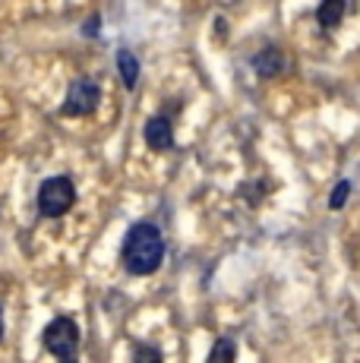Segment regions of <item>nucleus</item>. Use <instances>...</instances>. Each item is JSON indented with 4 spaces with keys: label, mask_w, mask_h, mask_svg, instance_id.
<instances>
[{
    "label": "nucleus",
    "mask_w": 360,
    "mask_h": 363,
    "mask_svg": "<svg viewBox=\"0 0 360 363\" xmlns=\"http://www.w3.org/2000/svg\"><path fill=\"white\" fill-rule=\"evenodd\" d=\"M285 69H288V60H285V54H281V48L266 45L262 51L253 54V73L259 76V79H275V76H281Z\"/></svg>",
    "instance_id": "nucleus-6"
},
{
    "label": "nucleus",
    "mask_w": 360,
    "mask_h": 363,
    "mask_svg": "<svg viewBox=\"0 0 360 363\" xmlns=\"http://www.w3.org/2000/svg\"><path fill=\"white\" fill-rule=\"evenodd\" d=\"M117 73H120L123 86L136 89V82H140V60H136V54L130 51V48H120V51H117Z\"/></svg>",
    "instance_id": "nucleus-8"
},
{
    "label": "nucleus",
    "mask_w": 360,
    "mask_h": 363,
    "mask_svg": "<svg viewBox=\"0 0 360 363\" xmlns=\"http://www.w3.org/2000/svg\"><path fill=\"white\" fill-rule=\"evenodd\" d=\"M0 338H4V306H0Z\"/></svg>",
    "instance_id": "nucleus-13"
},
{
    "label": "nucleus",
    "mask_w": 360,
    "mask_h": 363,
    "mask_svg": "<svg viewBox=\"0 0 360 363\" xmlns=\"http://www.w3.org/2000/svg\"><path fill=\"white\" fill-rule=\"evenodd\" d=\"M351 186H354V184H351V180H338V184H335V190H332V196H329V208H335V212H338V208H344V206H348Z\"/></svg>",
    "instance_id": "nucleus-10"
},
{
    "label": "nucleus",
    "mask_w": 360,
    "mask_h": 363,
    "mask_svg": "<svg viewBox=\"0 0 360 363\" xmlns=\"http://www.w3.org/2000/svg\"><path fill=\"white\" fill-rule=\"evenodd\" d=\"M99 23H101L99 16H92V19L86 23V35H89V38H95V35H99Z\"/></svg>",
    "instance_id": "nucleus-12"
},
{
    "label": "nucleus",
    "mask_w": 360,
    "mask_h": 363,
    "mask_svg": "<svg viewBox=\"0 0 360 363\" xmlns=\"http://www.w3.org/2000/svg\"><path fill=\"white\" fill-rule=\"evenodd\" d=\"M164 234L158 231V225L152 221H136L130 225V231L123 234V247H120V259H123V269L136 278H145L152 272L162 269L164 262Z\"/></svg>",
    "instance_id": "nucleus-1"
},
{
    "label": "nucleus",
    "mask_w": 360,
    "mask_h": 363,
    "mask_svg": "<svg viewBox=\"0 0 360 363\" xmlns=\"http://www.w3.org/2000/svg\"><path fill=\"white\" fill-rule=\"evenodd\" d=\"M79 325L73 323L70 316H54L51 323L41 332V345H45L47 354H54L57 360H73L76 351H79Z\"/></svg>",
    "instance_id": "nucleus-2"
},
{
    "label": "nucleus",
    "mask_w": 360,
    "mask_h": 363,
    "mask_svg": "<svg viewBox=\"0 0 360 363\" xmlns=\"http://www.w3.org/2000/svg\"><path fill=\"white\" fill-rule=\"evenodd\" d=\"M164 354L158 351V347H149V345H136L133 347V360L136 363H158Z\"/></svg>",
    "instance_id": "nucleus-11"
},
{
    "label": "nucleus",
    "mask_w": 360,
    "mask_h": 363,
    "mask_svg": "<svg viewBox=\"0 0 360 363\" xmlns=\"http://www.w3.org/2000/svg\"><path fill=\"white\" fill-rule=\"evenodd\" d=\"M344 10H348V0H322V4L316 6V23H320L322 29H335V26H342Z\"/></svg>",
    "instance_id": "nucleus-7"
},
{
    "label": "nucleus",
    "mask_w": 360,
    "mask_h": 363,
    "mask_svg": "<svg viewBox=\"0 0 360 363\" xmlns=\"http://www.w3.org/2000/svg\"><path fill=\"white\" fill-rule=\"evenodd\" d=\"M142 136H145V145H149L152 152H168V149H174V123H171L164 114L149 117V121H145Z\"/></svg>",
    "instance_id": "nucleus-5"
},
{
    "label": "nucleus",
    "mask_w": 360,
    "mask_h": 363,
    "mask_svg": "<svg viewBox=\"0 0 360 363\" xmlns=\"http://www.w3.org/2000/svg\"><path fill=\"white\" fill-rule=\"evenodd\" d=\"M76 202V184L67 174H57V177H47L45 184L38 186V212L45 218H60L73 208Z\"/></svg>",
    "instance_id": "nucleus-3"
},
{
    "label": "nucleus",
    "mask_w": 360,
    "mask_h": 363,
    "mask_svg": "<svg viewBox=\"0 0 360 363\" xmlns=\"http://www.w3.org/2000/svg\"><path fill=\"white\" fill-rule=\"evenodd\" d=\"M237 357V345H234L231 335H225V338L215 341V347L209 351V363H231Z\"/></svg>",
    "instance_id": "nucleus-9"
},
{
    "label": "nucleus",
    "mask_w": 360,
    "mask_h": 363,
    "mask_svg": "<svg viewBox=\"0 0 360 363\" xmlns=\"http://www.w3.org/2000/svg\"><path fill=\"white\" fill-rule=\"evenodd\" d=\"M101 101V86L92 79V76H79V79L70 82L67 89V99L60 104V114L64 117H86L99 108Z\"/></svg>",
    "instance_id": "nucleus-4"
}]
</instances>
